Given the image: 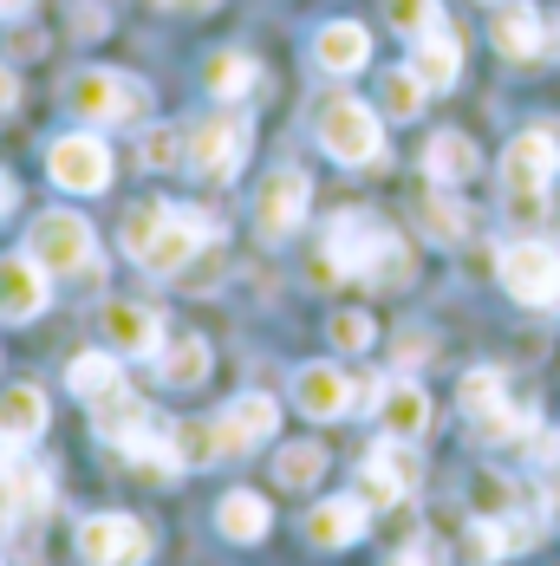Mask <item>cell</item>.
Masks as SVG:
<instances>
[{
  "instance_id": "obj_1",
  "label": "cell",
  "mask_w": 560,
  "mask_h": 566,
  "mask_svg": "<svg viewBox=\"0 0 560 566\" xmlns=\"http://www.w3.org/2000/svg\"><path fill=\"white\" fill-rule=\"evenodd\" d=\"M339 274H359V281H385L397 286L411 274V254L378 216H339L326 228V254L313 261V281H339Z\"/></svg>"
},
{
  "instance_id": "obj_2",
  "label": "cell",
  "mask_w": 560,
  "mask_h": 566,
  "mask_svg": "<svg viewBox=\"0 0 560 566\" xmlns=\"http://www.w3.org/2000/svg\"><path fill=\"white\" fill-rule=\"evenodd\" d=\"M216 241V222H203L196 209H169V202H137L124 216V254L151 274H183L189 254Z\"/></svg>"
},
{
  "instance_id": "obj_3",
  "label": "cell",
  "mask_w": 560,
  "mask_h": 566,
  "mask_svg": "<svg viewBox=\"0 0 560 566\" xmlns=\"http://www.w3.org/2000/svg\"><path fill=\"white\" fill-rule=\"evenodd\" d=\"M560 170V137L548 124H535V130H521L515 144H508L502 157V189H508V216H521V222H535L541 216V202H548V182Z\"/></svg>"
},
{
  "instance_id": "obj_4",
  "label": "cell",
  "mask_w": 560,
  "mask_h": 566,
  "mask_svg": "<svg viewBox=\"0 0 560 566\" xmlns=\"http://www.w3.org/2000/svg\"><path fill=\"white\" fill-rule=\"evenodd\" d=\"M313 130H320L326 157L345 164V170H365V164H378V157H385V124H378L372 105H359V98H326Z\"/></svg>"
},
{
  "instance_id": "obj_5",
  "label": "cell",
  "mask_w": 560,
  "mask_h": 566,
  "mask_svg": "<svg viewBox=\"0 0 560 566\" xmlns=\"http://www.w3.org/2000/svg\"><path fill=\"white\" fill-rule=\"evenodd\" d=\"M496 274H502L508 300H521V306H560V248L554 241H508Z\"/></svg>"
},
{
  "instance_id": "obj_6",
  "label": "cell",
  "mask_w": 560,
  "mask_h": 566,
  "mask_svg": "<svg viewBox=\"0 0 560 566\" xmlns=\"http://www.w3.org/2000/svg\"><path fill=\"white\" fill-rule=\"evenodd\" d=\"M27 254L46 274H92V222L72 216V209H46L27 234Z\"/></svg>"
},
{
  "instance_id": "obj_7",
  "label": "cell",
  "mask_w": 560,
  "mask_h": 566,
  "mask_svg": "<svg viewBox=\"0 0 560 566\" xmlns=\"http://www.w3.org/2000/svg\"><path fill=\"white\" fill-rule=\"evenodd\" d=\"M72 112L92 117V124H124V117H144V105H151V92H144V78H131V72H79L72 78Z\"/></svg>"
},
{
  "instance_id": "obj_8",
  "label": "cell",
  "mask_w": 560,
  "mask_h": 566,
  "mask_svg": "<svg viewBox=\"0 0 560 566\" xmlns=\"http://www.w3.org/2000/svg\"><path fill=\"white\" fill-rule=\"evenodd\" d=\"M79 560L85 566H144L151 560V527L137 514H92L79 527Z\"/></svg>"
},
{
  "instance_id": "obj_9",
  "label": "cell",
  "mask_w": 560,
  "mask_h": 566,
  "mask_svg": "<svg viewBox=\"0 0 560 566\" xmlns=\"http://www.w3.org/2000/svg\"><path fill=\"white\" fill-rule=\"evenodd\" d=\"M248 117L241 112H222V117H203L196 130H189V170L209 176V182H228V176L241 170V157H248Z\"/></svg>"
},
{
  "instance_id": "obj_10",
  "label": "cell",
  "mask_w": 560,
  "mask_h": 566,
  "mask_svg": "<svg viewBox=\"0 0 560 566\" xmlns=\"http://www.w3.org/2000/svg\"><path fill=\"white\" fill-rule=\"evenodd\" d=\"M307 202H313L307 170L280 164V170H268V176H261V189H255V228H261L268 241H287L293 228L307 222Z\"/></svg>"
},
{
  "instance_id": "obj_11",
  "label": "cell",
  "mask_w": 560,
  "mask_h": 566,
  "mask_svg": "<svg viewBox=\"0 0 560 566\" xmlns=\"http://www.w3.org/2000/svg\"><path fill=\"white\" fill-rule=\"evenodd\" d=\"M46 170H53V182L65 196H98L112 182V150L92 130H72V137H59L46 150Z\"/></svg>"
},
{
  "instance_id": "obj_12",
  "label": "cell",
  "mask_w": 560,
  "mask_h": 566,
  "mask_svg": "<svg viewBox=\"0 0 560 566\" xmlns=\"http://www.w3.org/2000/svg\"><path fill=\"white\" fill-rule=\"evenodd\" d=\"M411 489H417V455H411V443L385 437L378 450H365V462H359V502L392 509V502H404Z\"/></svg>"
},
{
  "instance_id": "obj_13",
  "label": "cell",
  "mask_w": 560,
  "mask_h": 566,
  "mask_svg": "<svg viewBox=\"0 0 560 566\" xmlns=\"http://www.w3.org/2000/svg\"><path fill=\"white\" fill-rule=\"evenodd\" d=\"M274 423H280V403L268 391H248L216 417V443H222V455H248L255 443L274 437Z\"/></svg>"
},
{
  "instance_id": "obj_14",
  "label": "cell",
  "mask_w": 560,
  "mask_h": 566,
  "mask_svg": "<svg viewBox=\"0 0 560 566\" xmlns=\"http://www.w3.org/2000/svg\"><path fill=\"white\" fill-rule=\"evenodd\" d=\"M98 326H105V345L112 352H131V358H157L164 352V313H151L137 300H112L98 313Z\"/></svg>"
},
{
  "instance_id": "obj_15",
  "label": "cell",
  "mask_w": 560,
  "mask_h": 566,
  "mask_svg": "<svg viewBox=\"0 0 560 566\" xmlns=\"http://www.w3.org/2000/svg\"><path fill=\"white\" fill-rule=\"evenodd\" d=\"M411 72L424 78V92H449L463 78V40L449 33V20H437L431 33L411 40Z\"/></svg>"
},
{
  "instance_id": "obj_16",
  "label": "cell",
  "mask_w": 560,
  "mask_h": 566,
  "mask_svg": "<svg viewBox=\"0 0 560 566\" xmlns=\"http://www.w3.org/2000/svg\"><path fill=\"white\" fill-rule=\"evenodd\" d=\"M352 378L345 371H333V365H307V371H293V403L313 417V423H333V417H345L352 410Z\"/></svg>"
},
{
  "instance_id": "obj_17",
  "label": "cell",
  "mask_w": 560,
  "mask_h": 566,
  "mask_svg": "<svg viewBox=\"0 0 560 566\" xmlns=\"http://www.w3.org/2000/svg\"><path fill=\"white\" fill-rule=\"evenodd\" d=\"M378 423H385V437H397V443H417L431 430V397H424V385H411V378L378 385Z\"/></svg>"
},
{
  "instance_id": "obj_18",
  "label": "cell",
  "mask_w": 560,
  "mask_h": 566,
  "mask_svg": "<svg viewBox=\"0 0 560 566\" xmlns=\"http://www.w3.org/2000/svg\"><path fill=\"white\" fill-rule=\"evenodd\" d=\"M46 306V268L33 254H7L0 261V319H33Z\"/></svg>"
},
{
  "instance_id": "obj_19",
  "label": "cell",
  "mask_w": 560,
  "mask_h": 566,
  "mask_svg": "<svg viewBox=\"0 0 560 566\" xmlns=\"http://www.w3.org/2000/svg\"><path fill=\"white\" fill-rule=\"evenodd\" d=\"M313 59H320V72H359L365 59H372V33L359 27V20H326L320 33H313Z\"/></svg>"
},
{
  "instance_id": "obj_20",
  "label": "cell",
  "mask_w": 560,
  "mask_h": 566,
  "mask_svg": "<svg viewBox=\"0 0 560 566\" xmlns=\"http://www.w3.org/2000/svg\"><path fill=\"white\" fill-rule=\"evenodd\" d=\"M359 534H365V502H359V495L320 502V509L307 514V541H313V547H326V554H333V547H352Z\"/></svg>"
},
{
  "instance_id": "obj_21",
  "label": "cell",
  "mask_w": 560,
  "mask_h": 566,
  "mask_svg": "<svg viewBox=\"0 0 560 566\" xmlns=\"http://www.w3.org/2000/svg\"><path fill=\"white\" fill-rule=\"evenodd\" d=\"M40 430H46V391L7 385L0 391V443H33Z\"/></svg>"
},
{
  "instance_id": "obj_22",
  "label": "cell",
  "mask_w": 560,
  "mask_h": 566,
  "mask_svg": "<svg viewBox=\"0 0 560 566\" xmlns=\"http://www.w3.org/2000/svg\"><path fill=\"white\" fill-rule=\"evenodd\" d=\"M424 170H431V182H469V176L483 170V157H476V144L463 130H437L424 144Z\"/></svg>"
},
{
  "instance_id": "obj_23",
  "label": "cell",
  "mask_w": 560,
  "mask_h": 566,
  "mask_svg": "<svg viewBox=\"0 0 560 566\" xmlns=\"http://www.w3.org/2000/svg\"><path fill=\"white\" fill-rule=\"evenodd\" d=\"M268 521H274V514H268V502H261L255 489H235V495H222V509H216V527H222L235 547H255V541L268 534Z\"/></svg>"
},
{
  "instance_id": "obj_24",
  "label": "cell",
  "mask_w": 560,
  "mask_h": 566,
  "mask_svg": "<svg viewBox=\"0 0 560 566\" xmlns=\"http://www.w3.org/2000/svg\"><path fill=\"white\" fill-rule=\"evenodd\" d=\"M496 46L508 59H541L548 53V20H541V7H508L502 20H496Z\"/></svg>"
},
{
  "instance_id": "obj_25",
  "label": "cell",
  "mask_w": 560,
  "mask_h": 566,
  "mask_svg": "<svg viewBox=\"0 0 560 566\" xmlns=\"http://www.w3.org/2000/svg\"><path fill=\"white\" fill-rule=\"evenodd\" d=\"M65 385L85 397V403L112 397L117 385H124V371H117V352H79V358H72V371H65Z\"/></svg>"
},
{
  "instance_id": "obj_26",
  "label": "cell",
  "mask_w": 560,
  "mask_h": 566,
  "mask_svg": "<svg viewBox=\"0 0 560 566\" xmlns=\"http://www.w3.org/2000/svg\"><path fill=\"white\" fill-rule=\"evenodd\" d=\"M157 371H164V385H176V391L203 385V378H209V345H203V339H164Z\"/></svg>"
},
{
  "instance_id": "obj_27",
  "label": "cell",
  "mask_w": 560,
  "mask_h": 566,
  "mask_svg": "<svg viewBox=\"0 0 560 566\" xmlns=\"http://www.w3.org/2000/svg\"><path fill=\"white\" fill-rule=\"evenodd\" d=\"M203 78H209L216 98H248V92H255V59L248 53H216L209 65H203Z\"/></svg>"
},
{
  "instance_id": "obj_28",
  "label": "cell",
  "mask_w": 560,
  "mask_h": 566,
  "mask_svg": "<svg viewBox=\"0 0 560 566\" xmlns=\"http://www.w3.org/2000/svg\"><path fill=\"white\" fill-rule=\"evenodd\" d=\"M274 475L287 489H313V482L326 475V450H320V443H287V450L274 455Z\"/></svg>"
},
{
  "instance_id": "obj_29",
  "label": "cell",
  "mask_w": 560,
  "mask_h": 566,
  "mask_svg": "<svg viewBox=\"0 0 560 566\" xmlns=\"http://www.w3.org/2000/svg\"><path fill=\"white\" fill-rule=\"evenodd\" d=\"M502 403H508V397H502V371H496V365H483V371H469V378H463V410H469L476 423H483V417H496Z\"/></svg>"
},
{
  "instance_id": "obj_30",
  "label": "cell",
  "mask_w": 560,
  "mask_h": 566,
  "mask_svg": "<svg viewBox=\"0 0 560 566\" xmlns=\"http://www.w3.org/2000/svg\"><path fill=\"white\" fill-rule=\"evenodd\" d=\"M169 455H176V462H216V455H222L216 423H169Z\"/></svg>"
},
{
  "instance_id": "obj_31",
  "label": "cell",
  "mask_w": 560,
  "mask_h": 566,
  "mask_svg": "<svg viewBox=\"0 0 560 566\" xmlns=\"http://www.w3.org/2000/svg\"><path fill=\"white\" fill-rule=\"evenodd\" d=\"M378 92H385V112H392V117H417V112H424V98H431V92H424V78H417L411 65L385 72V85H378Z\"/></svg>"
},
{
  "instance_id": "obj_32",
  "label": "cell",
  "mask_w": 560,
  "mask_h": 566,
  "mask_svg": "<svg viewBox=\"0 0 560 566\" xmlns=\"http://www.w3.org/2000/svg\"><path fill=\"white\" fill-rule=\"evenodd\" d=\"M385 20H392L404 40H417V33H431L444 20V7L437 0H385Z\"/></svg>"
},
{
  "instance_id": "obj_33",
  "label": "cell",
  "mask_w": 560,
  "mask_h": 566,
  "mask_svg": "<svg viewBox=\"0 0 560 566\" xmlns=\"http://www.w3.org/2000/svg\"><path fill=\"white\" fill-rule=\"evenodd\" d=\"M137 157H144V170H176L189 150H183V137L169 130V124H157V130H144V144H137Z\"/></svg>"
},
{
  "instance_id": "obj_34",
  "label": "cell",
  "mask_w": 560,
  "mask_h": 566,
  "mask_svg": "<svg viewBox=\"0 0 560 566\" xmlns=\"http://www.w3.org/2000/svg\"><path fill=\"white\" fill-rule=\"evenodd\" d=\"M424 228H431L437 241H463V228H469V216H463V209H456L449 196H431V202H424Z\"/></svg>"
},
{
  "instance_id": "obj_35",
  "label": "cell",
  "mask_w": 560,
  "mask_h": 566,
  "mask_svg": "<svg viewBox=\"0 0 560 566\" xmlns=\"http://www.w3.org/2000/svg\"><path fill=\"white\" fill-rule=\"evenodd\" d=\"M372 339H378V326H372L365 313H333V345L339 352H365Z\"/></svg>"
},
{
  "instance_id": "obj_36",
  "label": "cell",
  "mask_w": 560,
  "mask_h": 566,
  "mask_svg": "<svg viewBox=\"0 0 560 566\" xmlns=\"http://www.w3.org/2000/svg\"><path fill=\"white\" fill-rule=\"evenodd\" d=\"M392 566H444V560H437V547H424V541H417V547H404Z\"/></svg>"
},
{
  "instance_id": "obj_37",
  "label": "cell",
  "mask_w": 560,
  "mask_h": 566,
  "mask_svg": "<svg viewBox=\"0 0 560 566\" xmlns=\"http://www.w3.org/2000/svg\"><path fill=\"white\" fill-rule=\"evenodd\" d=\"M424 352H431V339H424V333H404V339H397V358H404V365H417Z\"/></svg>"
},
{
  "instance_id": "obj_38",
  "label": "cell",
  "mask_w": 560,
  "mask_h": 566,
  "mask_svg": "<svg viewBox=\"0 0 560 566\" xmlns=\"http://www.w3.org/2000/svg\"><path fill=\"white\" fill-rule=\"evenodd\" d=\"M541 495H548V509L560 514V455L548 462V475H541Z\"/></svg>"
},
{
  "instance_id": "obj_39",
  "label": "cell",
  "mask_w": 560,
  "mask_h": 566,
  "mask_svg": "<svg viewBox=\"0 0 560 566\" xmlns=\"http://www.w3.org/2000/svg\"><path fill=\"white\" fill-rule=\"evenodd\" d=\"M13 196H20V189H13V176L0 170V222H7V216H13Z\"/></svg>"
},
{
  "instance_id": "obj_40",
  "label": "cell",
  "mask_w": 560,
  "mask_h": 566,
  "mask_svg": "<svg viewBox=\"0 0 560 566\" xmlns=\"http://www.w3.org/2000/svg\"><path fill=\"white\" fill-rule=\"evenodd\" d=\"M0 105H13V72H0Z\"/></svg>"
},
{
  "instance_id": "obj_41",
  "label": "cell",
  "mask_w": 560,
  "mask_h": 566,
  "mask_svg": "<svg viewBox=\"0 0 560 566\" xmlns=\"http://www.w3.org/2000/svg\"><path fill=\"white\" fill-rule=\"evenodd\" d=\"M27 7H33V0H0V13H27Z\"/></svg>"
}]
</instances>
